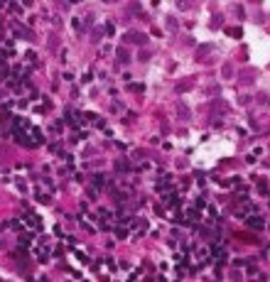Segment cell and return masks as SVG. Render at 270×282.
<instances>
[{"label":"cell","mask_w":270,"mask_h":282,"mask_svg":"<svg viewBox=\"0 0 270 282\" xmlns=\"http://www.w3.org/2000/svg\"><path fill=\"white\" fill-rule=\"evenodd\" d=\"M248 226H251V228H263V218L251 216V218H248Z\"/></svg>","instance_id":"6da1fadb"},{"label":"cell","mask_w":270,"mask_h":282,"mask_svg":"<svg viewBox=\"0 0 270 282\" xmlns=\"http://www.w3.org/2000/svg\"><path fill=\"white\" fill-rule=\"evenodd\" d=\"M125 39H128V42H133V39H135V42H145V37H142V34H133V32H130Z\"/></svg>","instance_id":"7a4b0ae2"},{"label":"cell","mask_w":270,"mask_h":282,"mask_svg":"<svg viewBox=\"0 0 270 282\" xmlns=\"http://www.w3.org/2000/svg\"><path fill=\"white\" fill-rule=\"evenodd\" d=\"M187 218H189V223H194L197 218H199V214H197V211H189V214H187Z\"/></svg>","instance_id":"3957f363"},{"label":"cell","mask_w":270,"mask_h":282,"mask_svg":"<svg viewBox=\"0 0 270 282\" xmlns=\"http://www.w3.org/2000/svg\"><path fill=\"white\" fill-rule=\"evenodd\" d=\"M93 184H96V187H101V184H103V177H101V174L93 177Z\"/></svg>","instance_id":"277c9868"}]
</instances>
